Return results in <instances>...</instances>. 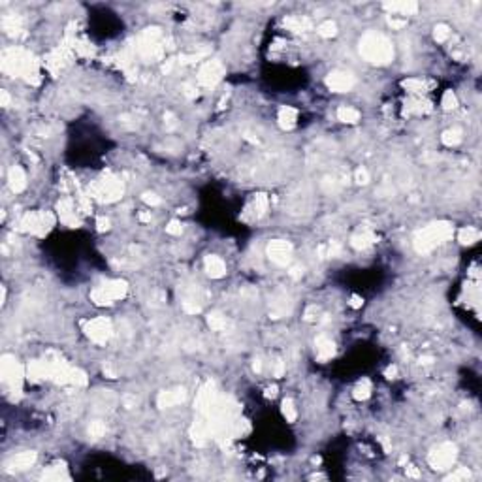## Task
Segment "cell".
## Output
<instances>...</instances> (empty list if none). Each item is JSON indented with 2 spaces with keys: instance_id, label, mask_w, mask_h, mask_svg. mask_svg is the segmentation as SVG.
<instances>
[{
  "instance_id": "6da1fadb",
  "label": "cell",
  "mask_w": 482,
  "mask_h": 482,
  "mask_svg": "<svg viewBox=\"0 0 482 482\" xmlns=\"http://www.w3.org/2000/svg\"><path fill=\"white\" fill-rule=\"evenodd\" d=\"M2 72L8 76H21L28 83H34V85L40 83V74H38L32 55L19 47H11L2 53Z\"/></svg>"
},
{
  "instance_id": "7a4b0ae2",
  "label": "cell",
  "mask_w": 482,
  "mask_h": 482,
  "mask_svg": "<svg viewBox=\"0 0 482 482\" xmlns=\"http://www.w3.org/2000/svg\"><path fill=\"white\" fill-rule=\"evenodd\" d=\"M360 55L367 63L388 64L394 59V45L379 32H366L360 40Z\"/></svg>"
},
{
  "instance_id": "3957f363",
  "label": "cell",
  "mask_w": 482,
  "mask_h": 482,
  "mask_svg": "<svg viewBox=\"0 0 482 482\" xmlns=\"http://www.w3.org/2000/svg\"><path fill=\"white\" fill-rule=\"evenodd\" d=\"M452 234H454V230L448 223H431L414 236V249H416V252L426 254V252L435 249L437 245L450 240Z\"/></svg>"
},
{
  "instance_id": "277c9868",
  "label": "cell",
  "mask_w": 482,
  "mask_h": 482,
  "mask_svg": "<svg viewBox=\"0 0 482 482\" xmlns=\"http://www.w3.org/2000/svg\"><path fill=\"white\" fill-rule=\"evenodd\" d=\"M126 292H128V285L125 281L117 279V281H107L104 285L96 286L90 292V300L96 305H111L117 300L125 298Z\"/></svg>"
},
{
  "instance_id": "5b68a950",
  "label": "cell",
  "mask_w": 482,
  "mask_h": 482,
  "mask_svg": "<svg viewBox=\"0 0 482 482\" xmlns=\"http://www.w3.org/2000/svg\"><path fill=\"white\" fill-rule=\"evenodd\" d=\"M138 55L145 61H157L162 57V45H161V30L159 28H145L138 40L136 45Z\"/></svg>"
},
{
  "instance_id": "8992f818",
  "label": "cell",
  "mask_w": 482,
  "mask_h": 482,
  "mask_svg": "<svg viewBox=\"0 0 482 482\" xmlns=\"http://www.w3.org/2000/svg\"><path fill=\"white\" fill-rule=\"evenodd\" d=\"M90 192L100 202H115L123 196V181L113 175H106V177L98 179L96 183H92Z\"/></svg>"
},
{
  "instance_id": "52a82bcc",
  "label": "cell",
  "mask_w": 482,
  "mask_h": 482,
  "mask_svg": "<svg viewBox=\"0 0 482 482\" xmlns=\"http://www.w3.org/2000/svg\"><path fill=\"white\" fill-rule=\"evenodd\" d=\"M53 224L55 219L51 217V213H44V211H32V213H27L21 219V228L25 232H30L34 236H40V238L49 232Z\"/></svg>"
},
{
  "instance_id": "ba28073f",
  "label": "cell",
  "mask_w": 482,
  "mask_h": 482,
  "mask_svg": "<svg viewBox=\"0 0 482 482\" xmlns=\"http://www.w3.org/2000/svg\"><path fill=\"white\" fill-rule=\"evenodd\" d=\"M456 456H458V448L452 443H443L435 447L428 456L429 465L435 469V471H445V469H450L452 464L456 462Z\"/></svg>"
},
{
  "instance_id": "9c48e42d",
  "label": "cell",
  "mask_w": 482,
  "mask_h": 482,
  "mask_svg": "<svg viewBox=\"0 0 482 482\" xmlns=\"http://www.w3.org/2000/svg\"><path fill=\"white\" fill-rule=\"evenodd\" d=\"M0 371H2V381L6 384H9L13 390H21V383H23V367L19 366V362L15 360V356L11 354H4L0 360Z\"/></svg>"
},
{
  "instance_id": "30bf717a",
  "label": "cell",
  "mask_w": 482,
  "mask_h": 482,
  "mask_svg": "<svg viewBox=\"0 0 482 482\" xmlns=\"http://www.w3.org/2000/svg\"><path fill=\"white\" fill-rule=\"evenodd\" d=\"M85 333L89 335L90 341L94 343H106L111 335H113V326H111V321L106 319V317H98V319H92L85 324Z\"/></svg>"
},
{
  "instance_id": "8fae6325",
  "label": "cell",
  "mask_w": 482,
  "mask_h": 482,
  "mask_svg": "<svg viewBox=\"0 0 482 482\" xmlns=\"http://www.w3.org/2000/svg\"><path fill=\"white\" fill-rule=\"evenodd\" d=\"M224 76V66L221 61H207L198 72V83L204 87H213Z\"/></svg>"
},
{
  "instance_id": "7c38bea8",
  "label": "cell",
  "mask_w": 482,
  "mask_h": 482,
  "mask_svg": "<svg viewBox=\"0 0 482 482\" xmlns=\"http://www.w3.org/2000/svg\"><path fill=\"white\" fill-rule=\"evenodd\" d=\"M268 256L277 266H286L292 258V245L285 240H275L268 245Z\"/></svg>"
},
{
  "instance_id": "4fadbf2b",
  "label": "cell",
  "mask_w": 482,
  "mask_h": 482,
  "mask_svg": "<svg viewBox=\"0 0 482 482\" xmlns=\"http://www.w3.org/2000/svg\"><path fill=\"white\" fill-rule=\"evenodd\" d=\"M326 85L333 92H347V90H350L354 87V76L343 70H333L328 74Z\"/></svg>"
},
{
  "instance_id": "5bb4252c",
  "label": "cell",
  "mask_w": 482,
  "mask_h": 482,
  "mask_svg": "<svg viewBox=\"0 0 482 482\" xmlns=\"http://www.w3.org/2000/svg\"><path fill=\"white\" fill-rule=\"evenodd\" d=\"M36 458H38V456H36V452H32V450L19 452V454L11 456L9 460L4 462V469H6L8 473H13V471H25V469H28L30 465H34Z\"/></svg>"
},
{
  "instance_id": "9a60e30c",
  "label": "cell",
  "mask_w": 482,
  "mask_h": 482,
  "mask_svg": "<svg viewBox=\"0 0 482 482\" xmlns=\"http://www.w3.org/2000/svg\"><path fill=\"white\" fill-rule=\"evenodd\" d=\"M215 403H217V392H215V384L213 383H206L202 388H200V392H198L196 396V411L200 412V414H206L211 407H213Z\"/></svg>"
},
{
  "instance_id": "2e32d148",
  "label": "cell",
  "mask_w": 482,
  "mask_h": 482,
  "mask_svg": "<svg viewBox=\"0 0 482 482\" xmlns=\"http://www.w3.org/2000/svg\"><path fill=\"white\" fill-rule=\"evenodd\" d=\"M187 398V392L183 388H175V390H164V392L159 394L157 398V405L161 409H168V407H175L179 403L185 402Z\"/></svg>"
},
{
  "instance_id": "e0dca14e",
  "label": "cell",
  "mask_w": 482,
  "mask_h": 482,
  "mask_svg": "<svg viewBox=\"0 0 482 482\" xmlns=\"http://www.w3.org/2000/svg\"><path fill=\"white\" fill-rule=\"evenodd\" d=\"M57 209H59V215H61V221L63 223L70 224V226H76V224L80 223L78 217H76V204H74V200L64 198V200L59 202Z\"/></svg>"
},
{
  "instance_id": "ac0fdd59",
  "label": "cell",
  "mask_w": 482,
  "mask_h": 482,
  "mask_svg": "<svg viewBox=\"0 0 482 482\" xmlns=\"http://www.w3.org/2000/svg\"><path fill=\"white\" fill-rule=\"evenodd\" d=\"M317 358L319 362H328L333 354H335V345L328 335H319L317 337Z\"/></svg>"
},
{
  "instance_id": "d6986e66",
  "label": "cell",
  "mask_w": 482,
  "mask_h": 482,
  "mask_svg": "<svg viewBox=\"0 0 482 482\" xmlns=\"http://www.w3.org/2000/svg\"><path fill=\"white\" fill-rule=\"evenodd\" d=\"M8 181H9V187H11V190L15 194L23 192L27 188V175H25V171H23L21 166H11V170L8 173Z\"/></svg>"
},
{
  "instance_id": "ffe728a7",
  "label": "cell",
  "mask_w": 482,
  "mask_h": 482,
  "mask_svg": "<svg viewBox=\"0 0 482 482\" xmlns=\"http://www.w3.org/2000/svg\"><path fill=\"white\" fill-rule=\"evenodd\" d=\"M206 271L209 277L213 279H221V277L226 275V264L221 256H215V254H209L206 258Z\"/></svg>"
},
{
  "instance_id": "44dd1931",
  "label": "cell",
  "mask_w": 482,
  "mask_h": 482,
  "mask_svg": "<svg viewBox=\"0 0 482 482\" xmlns=\"http://www.w3.org/2000/svg\"><path fill=\"white\" fill-rule=\"evenodd\" d=\"M375 241H377L375 234L366 228V230H360V232H356L352 238H350V245H352L356 250H364V249H367V247H371Z\"/></svg>"
},
{
  "instance_id": "7402d4cb",
  "label": "cell",
  "mask_w": 482,
  "mask_h": 482,
  "mask_svg": "<svg viewBox=\"0 0 482 482\" xmlns=\"http://www.w3.org/2000/svg\"><path fill=\"white\" fill-rule=\"evenodd\" d=\"M384 8L396 11L400 15H412L418 11V4L416 2H388V4H384Z\"/></svg>"
},
{
  "instance_id": "603a6c76",
  "label": "cell",
  "mask_w": 482,
  "mask_h": 482,
  "mask_svg": "<svg viewBox=\"0 0 482 482\" xmlns=\"http://www.w3.org/2000/svg\"><path fill=\"white\" fill-rule=\"evenodd\" d=\"M285 25L292 32H305L311 28V21L307 17H300V15H290L285 19Z\"/></svg>"
},
{
  "instance_id": "cb8c5ba5",
  "label": "cell",
  "mask_w": 482,
  "mask_h": 482,
  "mask_svg": "<svg viewBox=\"0 0 482 482\" xmlns=\"http://www.w3.org/2000/svg\"><path fill=\"white\" fill-rule=\"evenodd\" d=\"M296 121H298V111H296L294 107H281L279 109V125L283 126V128H292V126H296Z\"/></svg>"
},
{
  "instance_id": "d4e9b609",
  "label": "cell",
  "mask_w": 482,
  "mask_h": 482,
  "mask_svg": "<svg viewBox=\"0 0 482 482\" xmlns=\"http://www.w3.org/2000/svg\"><path fill=\"white\" fill-rule=\"evenodd\" d=\"M337 119H339L341 123L354 125V123H358V121H360V111H358V109H354V107L341 106L339 109H337Z\"/></svg>"
},
{
  "instance_id": "484cf974",
  "label": "cell",
  "mask_w": 482,
  "mask_h": 482,
  "mask_svg": "<svg viewBox=\"0 0 482 482\" xmlns=\"http://www.w3.org/2000/svg\"><path fill=\"white\" fill-rule=\"evenodd\" d=\"M458 240H460V243H464V245H473V243H477V241L481 240V232L477 228H473V226H465V228H462L458 232Z\"/></svg>"
},
{
  "instance_id": "4316f807",
  "label": "cell",
  "mask_w": 482,
  "mask_h": 482,
  "mask_svg": "<svg viewBox=\"0 0 482 482\" xmlns=\"http://www.w3.org/2000/svg\"><path fill=\"white\" fill-rule=\"evenodd\" d=\"M2 28H4L9 36L19 34V30H21V19H19L17 15H6V17L2 19Z\"/></svg>"
},
{
  "instance_id": "83f0119b",
  "label": "cell",
  "mask_w": 482,
  "mask_h": 482,
  "mask_svg": "<svg viewBox=\"0 0 482 482\" xmlns=\"http://www.w3.org/2000/svg\"><path fill=\"white\" fill-rule=\"evenodd\" d=\"M42 479H45V481H61V479H70V477L66 473L64 465H55V467H49L47 471H44Z\"/></svg>"
},
{
  "instance_id": "f1b7e54d",
  "label": "cell",
  "mask_w": 482,
  "mask_h": 482,
  "mask_svg": "<svg viewBox=\"0 0 482 482\" xmlns=\"http://www.w3.org/2000/svg\"><path fill=\"white\" fill-rule=\"evenodd\" d=\"M354 400H358V402H364V400H367L369 396H371V383L367 381V379H364L362 383H358V386L354 388Z\"/></svg>"
},
{
  "instance_id": "f546056e",
  "label": "cell",
  "mask_w": 482,
  "mask_h": 482,
  "mask_svg": "<svg viewBox=\"0 0 482 482\" xmlns=\"http://www.w3.org/2000/svg\"><path fill=\"white\" fill-rule=\"evenodd\" d=\"M443 143L445 145H448V147H456L458 143L462 142V130L460 128H450V130H447L445 134H443Z\"/></svg>"
},
{
  "instance_id": "4dcf8cb0",
  "label": "cell",
  "mask_w": 482,
  "mask_h": 482,
  "mask_svg": "<svg viewBox=\"0 0 482 482\" xmlns=\"http://www.w3.org/2000/svg\"><path fill=\"white\" fill-rule=\"evenodd\" d=\"M403 87L409 90V92L420 94V92H426V89H428V83H426L424 80H416V78H412V80L405 81V83H403Z\"/></svg>"
},
{
  "instance_id": "1f68e13d",
  "label": "cell",
  "mask_w": 482,
  "mask_h": 482,
  "mask_svg": "<svg viewBox=\"0 0 482 482\" xmlns=\"http://www.w3.org/2000/svg\"><path fill=\"white\" fill-rule=\"evenodd\" d=\"M268 196L266 194H256L254 202H252V213L256 217H262V215L268 211Z\"/></svg>"
},
{
  "instance_id": "d6a6232c",
  "label": "cell",
  "mask_w": 482,
  "mask_h": 482,
  "mask_svg": "<svg viewBox=\"0 0 482 482\" xmlns=\"http://www.w3.org/2000/svg\"><path fill=\"white\" fill-rule=\"evenodd\" d=\"M207 324H209V328L215 331H221L226 328V319H224L221 313H211L209 317H207Z\"/></svg>"
},
{
  "instance_id": "836d02e7",
  "label": "cell",
  "mask_w": 482,
  "mask_h": 482,
  "mask_svg": "<svg viewBox=\"0 0 482 482\" xmlns=\"http://www.w3.org/2000/svg\"><path fill=\"white\" fill-rule=\"evenodd\" d=\"M317 32H319L322 38H333V36L337 34V25H335L333 21H324V23L319 25Z\"/></svg>"
},
{
  "instance_id": "e575fe53",
  "label": "cell",
  "mask_w": 482,
  "mask_h": 482,
  "mask_svg": "<svg viewBox=\"0 0 482 482\" xmlns=\"http://www.w3.org/2000/svg\"><path fill=\"white\" fill-rule=\"evenodd\" d=\"M106 435V424L104 422H100V420H94V422H90L89 426V437L92 439H100Z\"/></svg>"
},
{
  "instance_id": "d590c367",
  "label": "cell",
  "mask_w": 482,
  "mask_h": 482,
  "mask_svg": "<svg viewBox=\"0 0 482 482\" xmlns=\"http://www.w3.org/2000/svg\"><path fill=\"white\" fill-rule=\"evenodd\" d=\"M281 411H283V414H285V418L288 420V422H294L296 416H298V412H296V407H294V403H292V400H285V402H283V405H281Z\"/></svg>"
},
{
  "instance_id": "8d00e7d4",
  "label": "cell",
  "mask_w": 482,
  "mask_h": 482,
  "mask_svg": "<svg viewBox=\"0 0 482 482\" xmlns=\"http://www.w3.org/2000/svg\"><path fill=\"white\" fill-rule=\"evenodd\" d=\"M448 36H450V28H448L447 25H437L435 30H433V38H435L437 42H447Z\"/></svg>"
},
{
  "instance_id": "74e56055",
  "label": "cell",
  "mask_w": 482,
  "mask_h": 482,
  "mask_svg": "<svg viewBox=\"0 0 482 482\" xmlns=\"http://www.w3.org/2000/svg\"><path fill=\"white\" fill-rule=\"evenodd\" d=\"M443 107L445 109H454L456 106H458V98H456V94L452 92V90H447L445 94H443Z\"/></svg>"
},
{
  "instance_id": "f35d334b",
  "label": "cell",
  "mask_w": 482,
  "mask_h": 482,
  "mask_svg": "<svg viewBox=\"0 0 482 482\" xmlns=\"http://www.w3.org/2000/svg\"><path fill=\"white\" fill-rule=\"evenodd\" d=\"M70 384H76V386H85L87 384V375L81 371V369H72V381Z\"/></svg>"
},
{
  "instance_id": "ab89813d",
  "label": "cell",
  "mask_w": 482,
  "mask_h": 482,
  "mask_svg": "<svg viewBox=\"0 0 482 482\" xmlns=\"http://www.w3.org/2000/svg\"><path fill=\"white\" fill-rule=\"evenodd\" d=\"M471 477V473H469V469L467 467H460L456 473H452L450 477H447V481H452V482H456V481H467Z\"/></svg>"
},
{
  "instance_id": "60d3db41",
  "label": "cell",
  "mask_w": 482,
  "mask_h": 482,
  "mask_svg": "<svg viewBox=\"0 0 482 482\" xmlns=\"http://www.w3.org/2000/svg\"><path fill=\"white\" fill-rule=\"evenodd\" d=\"M166 232L170 234V236H181V232H183V226H181V223H179V221H170V223H168V226H166Z\"/></svg>"
},
{
  "instance_id": "b9f144b4",
  "label": "cell",
  "mask_w": 482,
  "mask_h": 482,
  "mask_svg": "<svg viewBox=\"0 0 482 482\" xmlns=\"http://www.w3.org/2000/svg\"><path fill=\"white\" fill-rule=\"evenodd\" d=\"M354 177H356V183H360V185H367V183H369V171H367L366 168H358L356 173H354Z\"/></svg>"
},
{
  "instance_id": "7bdbcfd3",
  "label": "cell",
  "mask_w": 482,
  "mask_h": 482,
  "mask_svg": "<svg viewBox=\"0 0 482 482\" xmlns=\"http://www.w3.org/2000/svg\"><path fill=\"white\" fill-rule=\"evenodd\" d=\"M143 202L149 204V206H159V204H161V198L157 196L155 192H145V194H143Z\"/></svg>"
},
{
  "instance_id": "ee69618b",
  "label": "cell",
  "mask_w": 482,
  "mask_h": 482,
  "mask_svg": "<svg viewBox=\"0 0 482 482\" xmlns=\"http://www.w3.org/2000/svg\"><path fill=\"white\" fill-rule=\"evenodd\" d=\"M283 373H285V364L281 362V360H275V364H273V377H283Z\"/></svg>"
},
{
  "instance_id": "f6af8a7d",
  "label": "cell",
  "mask_w": 482,
  "mask_h": 482,
  "mask_svg": "<svg viewBox=\"0 0 482 482\" xmlns=\"http://www.w3.org/2000/svg\"><path fill=\"white\" fill-rule=\"evenodd\" d=\"M390 25H392L394 28H403L405 25H407V19H400L398 15H392V17H390Z\"/></svg>"
},
{
  "instance_id": "bcb514c9",
  "label": "cell",
  "mask_w": 482,
  "mask_h": 482,
  "mask_svg": "<svg viewBox=\"0 0 482 482\" xmlns=\"http://www.w3.org/2000/svg\"><path fill=\"white\" fill-rule=\"evenodd\" d=\"M96 224H98V232H107L109 230V221L104 219V217H100L98 221H96Z\"/></svg>"
},
{
  "instance_id": "7dc6e473",
  "label": "cell",
  "mask_w": 482,
  "mask_h": 482,
  "mask_svg": "<svg viewBox=\"0 0 482 482\" xmlns=\"http://www.w3.org/2000/svg\"><path fill=\"white\" fill-rule=\"evenodd\" d=\"M313 315H317V305H311V307H307V311H305V319H307V321H313V319H315Z\"/></svg>"
},
{
  "instance_id": "c3c4849f",
  "label": "cell",
  "mask_w": 482,
  "mask_h": 482,
  "mask_svg": "<svg viewBox=\"0 0 482 482\" xmlns=\"http://www.w3.org/2000/svg\"><path fill=\"white\" fill-rule=\"evenodd\" d=\"M0 98H2V106H4V107L9 106V94H8V90H0Z\"/></svg>"
},
{
  "instance_id": "681fc988",
  "label": "cell",
  "mask_w": 482,
  "mask_h": 482,
  "mask_svg": "<svg viewBox=\"0 0 482 482\" xmlns=\"http://www.w3.org/2000/svg\"><path fill=\"white\" fill-rule=\"evenodd\" d=\"M362 298H358V296H352L350 298V307H354V309H358V307H362Z\"/></svg>"
},
{
  "instance_id": "f907efd6",
  "label": "cell",
  "mask_w": 482,
  "mask_h": 482,
  "mask_svg": "<svg viewBox=\"0 0 482 482\" xmlns=\"http://www.w3.org/2000/svg\"><path fill=\"white\" fill-rule=\"evenodd\" d=\"M407 475H409V477H414V479H418L420 477L418 469H414V467H407Z\"/></svg>"
},
{
  "instance_id": "816d5d0a",
  "label": "cell",
  "mask_w": 482,
  "mask_h": 482,
  "mask_svg": "<svg viewBox=\"0 0 482 482\" xmlns=\"http://www.w3.org/2000/svg\"><path fill=\"white\" fill-rule=\"evenodd\" d=\"M396 371H398V369H396V367H388V369H386V377H388V379H394V375H396Z\"/></svg>"
},
{
  "instance_id": "f5cc1de1",
  "label": "cell",
  "mask_w": 482,
  "mask_h": 482,
  "mask_svg": "<svg viewBox=\"0 0 482 482\" xmlns=\"http://www.w3.org/2000/svg\"><path fill=\"white\" fill-rule=\"evenodd\" d=\"M140 221H142V223H149V221H151V215H149V213H140Z\"/></svg>"
},
{
  "instance_id": "db71d44e",
  "label": "cell",
  "mask_w": 482,
  "mask_h": 482,
  "mask_svg": "<svg viewBox=\"0 0 482 482\" xmlns=\"http://www.w3.org/2000/svg\"><path fill=\"white\" fill-rule=\"evenodd\" d=\"M431 362H433V358H429V356L420 358V364H431Z\"/></svg>"
},
{
  "instance_id": "11a10c76",
  "label": "cell",
  "mask_w": 482,
  "mask_h": 482,
  "mask_svg": "<svg viewBox=\"0 0 482 482\" xmlns=\"http://www.w3.org/2000/svg\"><path fill=\"white\" fill-rule=\"evenodd\" d=\"M252 367H254V371H258V373H260V371H262V364H260V360H256Z\"/></svg>"
}]
</instances>
